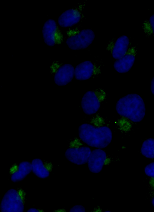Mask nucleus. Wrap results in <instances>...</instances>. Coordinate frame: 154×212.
<instances>
[{
	"mask_svg": "<svg viewBox=\"0 0 154 212\" xmlns=\"http://www.w3.org/2000/svg\"><path fill=\"white\" fill-rule=\"evenodd\" d=\"M91 152L90 148L87 147L70 148L66 151L65 155L71 162L77 165H82L88 162Z\"/></svg>",
	"mask_w": 154,
	"mask_h": 212,
	"instance_id": "9",
	"label": "nucleus"
},
{
	"mask_svg": "<svg viewBox=\"0 0 154 212\" xmlns=\"http://www.w3.org/2000/svg\"><path fill=\"white\" fill-rule=\"evenodd\" d=\"M116 109L119 115L134 122L141 121L145 114L144 101L136 94H129L120 98L116 103Z\"/></svg>",
	"mask_w": 154,
	"mask_h": 212,
	"instance_id": "1",
	"label": "nucleus"
},
{
	"mask_svg": "<svg viewBox=\"0 0 154 212\" xmlns=\"http://www.w3.org/2000/svg\"><path fill=\"white\" fill-rule=\"evenodd\" d=\"M55 211H59V212L60 211V212H61V211H64V210H61V209L60 210H60H56Z\"/></svg>",
	"mask_w": 154,
	"mask_h": 212,
	"instance_id": "26",
	"label": "nucleus"
},
{
	"mask_svg": "<svg viewBox=\"0 0 154 212\" xmlns=\"http://www.w3.org/2000/svg\"><path fill=\"white\" fill-rule=\"evenodd\" d=\"M129 44V40L126 36L123 35L116 40L112 39L108 44L107 49L109 51L114 59L118 60L127 53Z\"/></svg>",
	"mask_w": 154,
	"mask_h": 212,
	"instance_id": "8",
	"label": "nucleus"
},
{
	"mask_svg": "<svg viewBox=\"0 0 154 212\" xmlns=\"http://www.w3.org/2000/svg\"><path fill=\"white\" fill-rule=\"evenodd\" d=\"M44 165L45 168L49 172L51 170L52 165L51 163H46Z\"/></svg>",
	"mask_w": 154,
	"mask_h": 212,
	"instance_id": "22",
	"label": "nucleus"
},
{
	"mask_svg": "<svg viewBox=\"0 0 154 212\" xmlns=\"http://www.w3.org/2000/svg\"><path fill=\"white\" fill-rule=\"evenodd\" d=\"M32 170V165L27 161H23L20 163L17 171L12 175L11 180L13 182H17L23 179Z\"/></svg>",
	"mask_w": 154,
	"mask_h": 212,
	"instance_id": "14",
	"label": "nucleus"
},
{
	"mask_svg": "<svg viewBox=\"0 0 154 212\" xmlns=\"http://www.w3.org/2000/svg\"><path fill=\"white\" fill-rule=\"evenodd\" d=\"M24 208L23 202L14 189L8 190L2 201L0 209L2 212H23Z\"/></svg>",
	"mask_w": 154,
	"mask_h": 212,
	"instance_id": "5",
	"label": "nucleus"
},
{
	"mask_svg": "<svg viewBox=\"0 0 154 212\" xmlns=\"http://www.w3.org/2000/svg\"><path fill=\"white\" fill-rule=\"evenodd\" d=\"M152 204L153 206L154 207V198L152 200Z\"/></svg>",
	"mask_w": 154,
	"mask_h": 212,
	"instance_id": "25",
	"label": "nucleus"
},
{
	"mask_svg": "<svg viewBox=\"0 0 154 212\" xmlns=\"http://www.w3.org/2000/svg\"><path fill=\"white\" fill-rule=\"evenodd\" d=\"M55 21L50 19L44 24L42 28V34L45 43L50 46L60 42L62 36L58 29Z\"/></svg>",
	"mask_w": 154,
	"mask_h": 212,
	"instance_id": "7",
	"label": "nucleus"
},
{
	"mask_svg": "<svg viewBox=\"0 0 154 212\" xmlns=\"http://www.w3.org/2000/svg\"><path fill=\"white\" fill-rule=\"evenodd\" d=\"M85 5H79L63 13L58 19L59 26L63 27H67L79 23L83 16Z\"/></svg>",
	"mask_w": 154,
	"mask_h": 212,
	"instance_id": "6",
	"label": "nucleus"
},
{
	"mask_svg": "<svg viewBox=\"0 0 154 212\" xmlns=\"http://www.w3.org/2000/svg\"><path fill=\"white\" fill-rule=\"evenodd\" d=\"M106 93L98 89L87 92L82 100L81 106L84 112L88 115L95 114L98 110L101 101L104 98Z\"/></svg>",
	"mask_w": 154,
	"mask_h": 212,
	"instance_id": "3",
	"label": "nucleus"
},
{
	"mask_svg": "<svg viewBox=\"0 0 154 212\" xmlns=\"http://www.w3.org/2000/svg\"><path fill=\"white\" fill-rule=\"evenodd\" d=\"M144 172L148 176L154 178V162L147 165L144 168Z\"/></svg>",
	"mask_w": 154,
	"mask_h": 212,
	"instance_id": "17",
	"label": "nucleus"
},
{
	"mask_svg": "<svg viewBox=\"0 0 154 212\" xmlns=\"http://www.w3.org/2000/svg\"><path fill=\"white\" fill-rule=\"evenodd\" d=\"M135 60V58L133 55L126 54L122 58L115 61L113 66L118 73H125L128 72L131 68Z\"/></svg>",
	"mask_w": 154,
	"mask_h": 212,
	"instance_id": "13",
	"label": "nucleus"
},
{
	"mask_svg": "<svg viewBox=\"0 0 154 212\" xmlns=\"http://www.w3.org/2000/svg\"><path fill=\"white\" fill-rule=\"evenodd\" d=\"M95 37V34L92 30L84 29L78 34L69 37L66 40V43L72 50L84 49L92 43Z\"/></svg>",
	"mask_w": 154,
	"mask_h": 212,
	"instance_id": "4",
	"label": "nucleus"
},
{
	"mask_svg": "<svg viewBox=\"0 0 154 212\" xmlns=\"http://www.w3.org/2000/svg\"><path fill=\"white\" fill-rule=\"evenodd\" d=\"M69 211L85 212V209L84 207L81 205H76L72 208Z\"/></svg>",
	"mask_w": 154,
	"mask_h": 212,
	"instance_id": "18",
	"label": "nucleus"
},
{
	"mask_svg": "<svg viewBox=\"0 0 154 212\" xmlns=\"http://www.w3.org/2000/svg\"><path fill=\"white\" fill-rule=\"evenodd\" d=\"M140 151L143 155L146 158H154V139L149 138L143 142Z\"/></svg>",
	"mask_w": 154,
	"mask_h": 212,
	"instance_id": "16",
	"label": "nucleus"
},
{
	"mask_svg": "<svg viewBox=\"0 0 154 212\" xmlns=\"http://www.w3.org/2000/svg\"><path fill=\"white\" fill-rule=\"evenodd\" d=\"M28 212H39V210H38L36 209L31 208L29 209L27 211Z\"/></svg>",
	"mask_w": 154,
	"mask_h": 212,
	"instance_id": "24",
	"label": "nucleus"
},
{
	"mask_svg": "<svg viewBox=\"0 0 154 212\" xmlns=\"http://www.w3.org/2000/svg\"><path fill=\"white\" fill-rule=\"evenodd\" d=\"M74 70L73 67L70 64H66L61 66L54 76L56 84L59 86H63L70 83L74 76Z\"/></svg>",
	"mask_w": 154,
	"mask_h": 212,
	"instance_id": "12",
	"label": "nucleus"
},
{
	"mask_svg": "<svg viewBox=\"0 0 154 212\" xmlns=\"http://www.w3.org/2000/svg\"><path fill=\"white\" fill-rule=\"evenodd\" d=\"M106 157V153L102 150L96 149L91 152L88 160L90 170L98 173L102 170Z\"/></svg>",
	"mask_w": 154,
	"mask_h": 212,
	"instance_id": "11",
	"label": "nucleus"
},
{
	"mask_svg": "<svg viewBox=\"0 0 154 212\" xmlns=\"http://www.w3.org/2000/svg\"><path fill=\"white\" fill-rule=\"evenodd\" d=\"M99 69L90 61H86L78 65L75 69L74 76L79 80L90 78L99 71Z\"/></svg>",
	"mask_w": 154,
	"mask_h": 212,
	"instance_id": "10",
	"label": "nucleus"
},
{
	"mask_svg": "<svg viewBox=\"0 0 154 212\" xmlns=\"http://www.w3.org/2000/svg\"><path fill=\"white\" fill-rule=\"evenodd\" d=\"M17 192L18 194L21 199L23 202L25 195V192L22 189H20L17 191Z\"/></svg>",
	"mask_w": 154,
	"mask_h": 212,
	"instance_id": "20",
	"label": "nucleus"
},
{
	"mask_svg": "<svg viewBox=\"0 0 154 212\" xmlns=\"http://www.w3.org/2000/svg\"><path fill=\"white\" fill-rule=\"evenodd\" d=\"M151 90L152 93L154 95V77L151 82Z\"/></svg>",
	"mask_w": 154,
	"mask_h": 212,
	"instance_id": "23",
	"label": "nucleus"
},
{
	"mask_svg": "<svg viewBox=\"0 0 154 212\" xmlns=\"http://www.w3.org/2000/svg\"><path fill=\"white\" fill-rule=\"evenodd\" d=\"M19 169V166L16 164H13L10 168L9 172L12 175L17 172Z\"/></svg>",
	"mask_w": 154,
	"mask_h": 212,
	"instance_id": "19",
	"label": "nucleus"
},
{
	"mask_svg": "<svg viewBox=\"0 0 154 212\" xmlns=\"http://www.w3.org/2000/svg\"><path fill=\"white\" fill-rule=\"evenodd\" d=\"M79 135L81 139L89 146L100 148L107 147L112 138L111 131L108 127H96L87 123L80 126Z\"/></svg>",
	"mask_w": 154,
	"mask_h": 212,
	"instance_id": "2",
	"label": "nucleus"
},
{
	"mask_svg": "<svg viewBox=\"0 0 154 212\" xmlns=\"http://www.w3.org/2000/svg\"><path fill=\"white\" fill-rule=\"evenodd\" d=\"M31 165L33 172L38 177L44 179L46 178L49 176V172L46 169L40 159H35L33 160Z\"/></svg>",
	"mask_w": 154,
	"mask_h": 212,
	"instance_id": "15",
	"label": "nucleus"
},
{
	"mask_svg": "<svg viewBox=\"0 0 154 212\" xmlns=\"http://www.w3.org/2000/svg\"><path fill=\"white\" fill-rule=\"evenodd\" d=\"M149 22L154 34V14L150 17Z\"/></svg>",
	"mask_w": 154,
	"mask_h": 212,
	"instance_id": "21",
	"label": "nucleus"
}]
</instances>
